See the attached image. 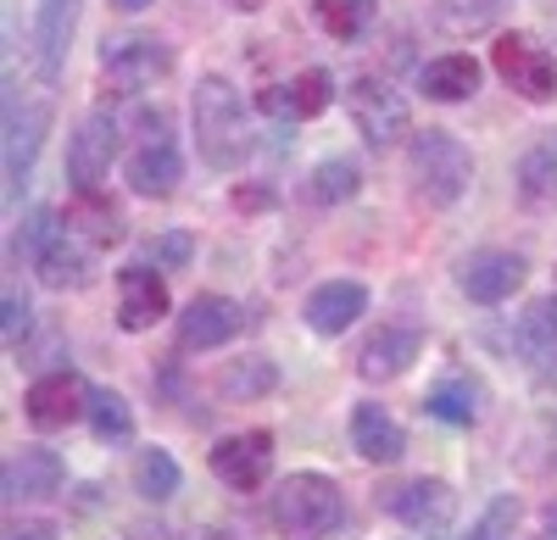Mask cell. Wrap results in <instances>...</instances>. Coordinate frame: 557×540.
<instances>
[{"instance_id":"cell-1","label":"cell","mask_w":557,"mask_h":540,"mask_svg":"<svg viewBox=\"0 0 557 540\" xmlns=\"http://www.w3.org/2000/svg\"><path fill=\"white\" fill-rule=\"evenodd\" d=\"M190 123H196V151L207 167L235 173L251 151V128H246V101L223 73H207L190 96Z\"/></svg>"},{"instance_id":"cell-2","label":"cell","mask_w":557,"mask_h":540,"mask_svg":"<svg viewBox=\"0 0 557 540\" xmlns=\"http://www.w3.org/2000/svg\"><path fill=\"white\" fill-rule=\"evenodd\" d=\"M273 524L285 540H335L346 529V490L318 468L285 474L273 490Z\"/></svg>"},{"instance_id":"cell-3","label":"cell","mask_w":557,"mask_h":540,"mask_svg":"<svg viewBox=\"0 0 557 540\" xmlns=\"http://www.w3.org/2000/svg\"><path fill=\"white\" fill-rule=\"evenodd\" d=\"M407 185L424 206H457L474 185V151L451 128H424L407 140Z\"/></svg>"},{"instance_id":"cell-4","label":"cell","mask_w":557,"mask_h":540,"mask_svg":"<svg viewBox=\"0 0 557 540\" xmlns=\"http://www.w3.org/2000/svg\"><path fill=\"white\" fill-rule=\"evenodd\" d=\"M346 112H351V123L362 134V146H374V151H396V146L412 140V106H407V96L391 89L385 78H374V73H362V78L346 84Z\"/></svg>"},{"instance_id":"cell-5","label":"cell","mask_w":557,"mask_h":540,"mask_svg":"<svg viewBox=\"0 0 557 540\" xmlns=\"http://www.w3.org/2000/svg\"><path fill=\"white\" fill-rule=\"evenodd\" d=\"M380 507H385V518H396L407 535L441 540V535L457 524V490H451L446 479H435V474H418V479H407V485H391L385 497H380Z\"/></svg>"},{"instance_id":"cell-6","label":"cell","mask_w":557,"mask_h":540,"mask_svg":"<svg viewBox=\"0 0 557 540\" xmlns=\"http://www.w3.org/2000/svg\"><path fill=\"white\" fill-rule=\"evenodd\" d=\"M491 67L519 101H530V106L557 101V56L546 45H535L530 34H502L491 45Z\"/></svg>"},{"instance_id":"cell-7","label":"cell","mask_w":557,"mask_h":540,"mask_svg":"<svg viewBox=\"0 0 557 540\" xmlns=\"http://www.w3.org/2000/svg\"><path fill=\"white\" fill-rule=\"evenodd\" d=\"M101 73L123 89V96H139V89H151L157 78L173 73V51H168V39L157 34H107L101 39Z\"/></svg>"},{"instance_id":"cell-8","label":"cell","mask_w":557,"mask_h":540,"mask_svg":"<svg viewBox=\"0 0 557 540\" xmlns=\"http://www.w3.org/2000/svg\"><path fill=\"white\" fill-rule=\"evenodd\" d=\"M45 128H51V101L7 89V196H12V201L23 196L28 173H34V162H39Z\"/></svg>"},{"instance_id":"cell-9","label":"cell","mask_w":557,"mask_h":540,"mask_svg":"<svg viewBox=\"0 0 557 540\" xmlns=\"http://www.w3.org/2000/svg\"><path fill=\"white\" fill-rule=\"evenodd\" d=\"M530 279V262L524 251H502V246H485V251H469L457 262V290L469 296L474 306H502L513 301V290Z\"/></svg>"},{"instance_id":"cell-10","label":"cell","mask_w":557,"mask_h":540,"mask_svg":"<svg viewBox=\"0 0 557 540\" xmlns=\"http://www.w3.org/2000/svg\"><path fill=\"white\" fill-rule=\"evenodd\" d=\"M89 390L96 385H84V374L73 368H57V374H39L28 390H23V418L39 429V435H51V429H67L89 413Z\"/></svg>"},{"instance_id":"cell-11","label":"cell","mask_w":557,"mask_h":540,"mask_svg":"<svg viewBox=\"0 0 557 540\" xmlns=\"http://www.w3.org/2000/svg\"><path fill=\"white\" fill-rule=\"evenodd\" d=\"M212 474L218 485L240 490V497H251V490H262L273 479V435L268 429H240V435H223L212 445Z\"/></svg>"},{"instance_id":"cell-12","label":"cell","mask_w":557,"mask_h":540,"mask_svg":"<svg viewBox=\"0 0 557 540\" xmlns=\"http://www.w3.org/2000/svg\"><path fill=\"white\" fill-rule=\"evenodd\" d=\"M62 485H67V463L51 445H23V452H12L7 468H0V497H7V507L51 502V497H62Z\"/></svg>"},{"instance_id":"cell-13","label":"cell","mask_w":557,"mask_h":540,"mask_svg":"<svg viewBox=\"0 0 557 540\" xmlns=\"http://www.w3.org/2000/svg\"><path fill=\"white\" fill-rule=\"evenodd\" d=\"M117 140H123V123L112 112H89L67 140V185L101 190V178L112 173V156H117Z\"/></svg>"},{"instance_id":"cell-14","label":"cell","mask_w":557,"mask_h":540,"mask_svg":"<svg viewBox=\"0 0 557 540\" xmlns=\"http://www.w3.org/2000/svg\"><path fill=\"white\" fill-rule=\"evenodd\" d=\"M240 329H246V306L218 296V290H201L190 306L178 312L173 340H178V351H218V346L235 340Z\"/></svg>"},{"instance_id":"cell-15","label":"cell","mask_w":557,"mask_h":540,"mask_svg":"<svg viewBox=\"0 0 557 540\" xmlns=\"http://www.w3.org/2000/svg\"><path fill=\"white\" fill-rule=\"evenodd\" d=\"M168 312H173V296H168V279L157 274L151 262L117 267V329H123V335L157 329Z\"/></svg>"},{"instance_id":"cell-16","label":"cell","mask_w":557,"mask_h":540,"mask_svg":"<svg viewBox=\"0 0 557 540\" xmlns=\"http://www.w3.org/2000/svg\"><path fill=\"white\" fill-rule=\"evenodd\" d=\"M418 356H424V329H412V324H385V329H374L362 340V351H357V374L368 379V385H391V379H401Z\"/></svg>"},{"instance_id":"cell-17","label":"cell","mask_w":557,"mask_h":540,"mask_svg":"<svg viewBox=\"0 0 557 540\" xmlns=\"http://www.w3.org/2000/svg\"><path fill=\"white\" fill-rule=\"evenodd\" d=\"M351 445H357L362 463L396 468L407 457V429L396 424V413L385 407V401H357L351 407Z\"/></svg>"},{"instance_id":"cell-18","label":"cell","mask_w":557,"mask_h":540,"mask_svg":"<svg viewBox=\"0 0 557 540\" xmlns=\"http://www.w3.org/2000/svg\"><path fill=\"white\" fill-rule=\"evenodd\" d=\"M368 312V290L357 285V279H323L307 301H301V324L312 329V335H323V340H335V335H346L357 318Z\"/></svg>"},{"instance_id":"cell-19","label":"cell","mask_w":557,"mask_h":540,"mask_svg":"<svg viewBox=\"0 0 557 540\" xmlns=\"http://www.w3.org/2000/svg\"><path fill=\"white\" fill-rule=\"evenodd\" d=\"M78 12H84V0H39V12H34V62H39L45 84H57L62 67H67V45H73Z\"/></svg>"},{"instance_id":"cell-20","label":"cell","mask_w":557,"mask_h":540,"mask_svg":"<svg viewBox=\"0 0 557 540\" xmlns=\"http://www.w3.org/2000/svg\"><path fill=\"white\" fill-rule=\"evenodd\" d=\"M123 178H128V190L134 196H146V201H168L178 190V178H184V156L173 140H146L128 162H123Z\"/></svg>"},{"instance_id":"cell-21","label":"cell","mask_w":557,"mask_h":540,"mask_svg":"<svg viewBox=\"0 0 557 540\" xmlns=\"http://www.w3.org/2000/svg\"><path fill=\"white\" fill-rule=\"evenodd\" d=\"M513 196H519L524 212H552L557 206V134H541V140L519 156Z\"/></svg>"},{"instance_id":"cell-22","label":"cell","mask_w":557,"mask_h":540,"mask_svg":"<svg viewBox=\"0 0 557 540\" xmlns=\"http://www.w3.org/2000/svg\"><path fill=\"white\" fill-rule=\"evenodd\" d=\"M89 267H96V246L78 240L67 223H62V235L39 251L34 274H39L45 290H78V285H89Z\"/></svg>"},{"instance_id":"cell-23","label":"cell","mask_w":557,"mask_h":540,"mask_svg":"<svg viewBox=\"0 0 557 540\" xmlns=\"http://www.w3.org/2000/svg\"><path fill=\"white\" fill-rule=\"evenodd\" d=\"M62 223L78 235V240H89V246H112V240H123L128 235V223H123V206L107 196V190H73V201H67V212H62Z\"/></svg>"},{"instance_id":"cell-24","label":"cell","mask_w":557,"mask_h":540,"mask_svg":"<svg viewBox=\"0 0 557 540\" xmlns=\"http://www.w3.org/2000/svg\"><path fill=\"white\" fill-rule=\"evenodd\" d=\"M480 78H485V67L469 51H446V56L418 67V89H424V101H441V106L469 101L474 89H480Z\"/></svg>"},{"instance_id":"cell-25","label":"cell","mask_w":557,"mask_h":540,"mask_svg":"<svg viewBox=\"0 0 557 540\" xmlns=\"http://www.w3.org/2000/svg\"><path fill=\"white\" fill-rule=\"evenodd\" d=\"M513 351L530 368H557V296H535L519 324H513Z\"/></svg>"},{"instance_id":"cell-26","label":"cell","mask_w":557,"mask_h":540,"mask_svg":"<svg viewBox=\"0 0 557 540\" xmlns=\"http://www.w3.org/2000/svg\"><path fill=\"white\" fill-rule=\"evenodd\" d=\"M212 390L228 407H235V401H268L278 390V368H273V356H228L212 379Z\"/></svg>"},{"instance_id":"cell-27","label":"cell","mask_w":557,"mask_h":540,"mask_svg":"<svg viewBox=\"0 0 557 540\" xmlns=\"http://www.w3.org/2000/svg\"><path fill=\"white\" fill-rule=\"evenodd\" d=\"M424 413L441 418V424H451V429H474L480 413H485V390H480V379H469V374H446V379L424 395Z\"/></svg>"},{"instance_id":"cell-28","label":"cell","mask_w":557,"mask_h":540,"mask_svg":"<svg viewBox=\"0 0 557 540\" xmlns=\"http://www.w3.org/2000/svg\"><path fill=\"white\" fill-rule=\"evenodd\" d=\"M513 0H430V23L446 34V39H474V34H491Z\"/></svg>"},{"instance_id":"cell-29","label":"cell","mask_w":557,"mask_h":540,"mask_svg":"<svg viewBox=\"0 0 557 540\" xmlns=\"http://www.w3.org/2000/svg\"><path fill=\"white\" fill-rule=\"evenodd\" d=\"M307 201L312 206H346L357 190H362V167L351 156H323L312 173H307Z\"/></svg>"},{"instance_id":"cell-30","label":"cell","mask_w":557,"mask_h":540,"mask_svg":"<svg viewBox=\"0 0 557 540\" xmlns=\"http://www.w3.org/2000/svg\"><path fill=\"white\" fill-rule=\"evenodd\" d=\"M312 17H318V28L330 34V39L357 45L368 28H374V17H380V0H312Z\"/></svg>"},{"instance_id":"cell-31","label":"cell","mask_w":557,"mask_h":540,"mask_svg":"<svg viewBox=\"0 0 557 540\" xmlns=\"http://www.w3.org/2000/svg\"><path fill=\"white\" fill-rule=\"evenodd\" d=\"M84 424H89V435H96L101 445H128V440H134V413H128V401H123L117 390H107V385L89 390Z\"/></svg>"},{"instance_id":"cell-32","label":"cell","mask_w":557,"mask_h":540,"mask_svg":"<svg viewBox=\"0 0 557 540\" xmlns=\"http://www.w3.org/2000/svg\"><path fill=\"white\" fill-rule=\"evenodd\" d=\"M178 485H184V474H178V463H173V452H162V445H146V452L134 457V490H139V502H173L178 497Z\"/></svg>"},{"instance_id":"cell-33","label":"cell","mask_w":557,"mask_h":540,"mask_svg":"<svg viewBox=\"0 0 557 540\" xmlns=\"http://www.w3.org/2000/svg\"><path fill=\"white\" fill-rule=\"evenodd\" d=\"M62 235V217L51 212V206H39V212H28L23 223H17V235H12V256L17 262H39V251L51 246Z\"/></svg>"},{"instance_id":"cell-34","label":"cell","mask_w":557,"mask_h":540,"mask_svg":"<svg viewBox=\"0 0 557 540\" xmlns=\"http://www.w3.org/2000/svg\"><path fill=\"white\" fill-rule=\"evenodd\" d=\"M290 96H296V117H323L335 106V73L323 67H307L290 78Z\"/></svg>"},{"instance_id":"cell-35","label":"cell","mask_w":557,"mask_h":540,"mask_svg":"<svg viewBox=\"0 0 557 540\" xmlns=\"http://www.w3.org/2000/svg\"><path fill=\"white\" fill-rule=\"evenodd\" d=\"M190 256H196V235L168 229V235L146 240V256H139V262H151V267H190Z\"/></svg>"},{"instance_id":"cell-36","label":"cell","mask_w":557,"mask_h":540,"mask_svg":"<svg viewBox=\"0 0 557 540\" xmlns=\"http://www.w3.org/2000/svg\"><path fill=\"white\" fill-rule=\"evenodd\" d=\"M513 529H519V502H513V497H502V502L485 507V518L474 524L469 540H513Z\"/></svg>"},{"instance_id":"cell-37","label":"cell","mask_w":557,"mask_h":540,"mask_svg":"<svg viewBox=\"0 0 557 540\" xmlns=\"http://www.w3.org/2000/svg\"><path fill=\"white\" fill-rule=\"evenodd\" d=\"M0 312H7V346H12V351H23V340H28V329H34V312H28V301H23L17 290H7Z\"/></svg>"},{"instance_id":"cell-38","label":"cell","mask_w":557,"mask_h":540,"mask_svg":"<svg viewBox=\"0 0 557 540\" xmlns=\"http://www.w3.org/2000/svg\"><path fill=\"white\" fill-rule=\"evenodd\" d=\"M257 106H262L268 117H278V123H285V117L296 123V96H290V84H268L262 96H257Z\"/></svg>"},{"instance_id":"cell-39","label":"cell","mask_w":557,"mask_h":540,"mask_svg":"<svg viewBox=\"0 0 557 540\" xmlns=\"http://www.w3.org/2000/svg\"><path fill=\"white\" fill-rule=\"evenodd\" d=\"M7 540H62V529L51 518H23V524L7 529Z\"/></svg>"},{"instance_id":"cell-40","label":"cell","mask_w":557,"mask_h":540,"mask_svg":"<svg viewBox=\"0 0 557 540\" xmlns=\"http://www.w3.org/2000/svg\"><path fill=\"white\" fill-rule=\"evenodd\" d=\"M228 201H235V212H262V206H273V190H246V185H240Z\"/></svg>"},{"instance_id":"cell-41","label":"cell","mask_w":557,"mask_h":540,"mask_svg":"<svg viewBox=\"0 0 557 540\" xmlns=\"http://www.w3.org/2000/svg\"><path fill=\"white\" fill-rule=\"evenodd\" d=\"M541 540H557V497L541 507Z\"/></svg>"},{"instance_id":"cell-42","label":"cell","mask_w":557,"mask_h":540,"mask_svg":"<svg viewBox=\"0 0 557 540\" xmlns=\"http://www.w3.org/2000/svg\"><path fill=\"white\" fill-rule=\"evenodd\" d=\"M184 540H240V535H235V529H212V524H207V529H190Z\"/></svg>"},{"instance_id":"cell-43","label":"cell","mask_w":557,"mask_h":540,"mask_svg":"<svg viewBox=\"0 0 557 540\" xmlns=\"http://www.w3.org/2000/svg\"><path fill=\"white\" fill-rule=\"evenodd\" d=\"M128 535H134V540H168V529H162V524H157V529H151V524H139V529H128Z\"/></svg>"},{"instance_id":"cell-44","label":"cell","mask_w":557,"mask_h":540,"mask_svg":"<svg viewBox=\"0 0 557 540\" xmlns=\"http://www.w3.org/2000/svg\"><path fill=\"white\" fill-rule=\"evenodd\" d=\"M112 7H117V12H146L151 0H112Z\"/></svg>"},{"instance_id":"cell-45","label":"cell","mask_w":557,"mask_h":540,"mask_svg":"<svg viewBox=\"0 0 557 540\" xmlns=\"http://www.w3.org/2000/svg\"><path fill=\"white\" fill-rule=\"evenodd\" d=\"M228 7H235V12H257V7H262V0H228Z\"/></svg>"}]
</instances>
